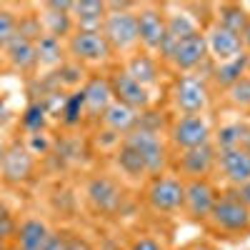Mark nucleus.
Listing matches in <instances>:
<instances>
[{
    "label": "nucleus",
    "mask_w": 250,
    "mask_h": 250,
    "mask_svg": "<svg viewBox=\"0 0 250 250\" xmlns=\"http://www.w3.org/2000/svg\"><path fill=\"white\" fill-rule=\"evenodd\" d=\"M210 228L225 238H243L250 233V210L240 203L235 190L218 193V200L213 205V213L208 218Z\"/></svg>",
    "instance_id": "1"
},
{
    "label": "nucleus",
    "mask_w": 250,
    "mask_h": 250,
    "mask_svg": "<svg viewBox=\"0 0 250 250\" xmlns=\"http://www.w3.org/2000/svg\"><path fill=\"white\" fill-rule=\"evenodd\" d=\"M100 33L105 35L108 45L113 48V55H128L130 58L133 53L140 50L135 10H108V18L103 23Z\"/></svg>",
    "instance_id": "2"
},
{
    "label": "nucleus",
    "mask_w": 250,
    "mask_h": 250,
    "mask_svg": "<svg viewBox=\"0 0 250 250\" xmlns=\"http://www.w3.org/2000/svg\"><path fill=\"white\" fill-rule=\"evenodd\" d=\"M123 143H128L140 155L150 178L165 173V168H168V148H165V143L155 128H143V125H138V128H133L123 138Z\"/></svg>",
    "instance_id": "3"
},
{
    "label": "nucleus",
    "mask_w": 250,
    "mask_h": 250,
    "mask_svg": "<svg viewBox=\"0 0 250 250\" xmlns=\"http://www.w3.org/2000/svg\"><path fill=\"white\" fill-rule=\"evenodd\" d=\"M65 53L78 65H105L115 58L100 30H75L65 40Z\"/></svg>",
    "instance_id": "4"
},
{
    "label": "nucleus",
    "mask_w": 250,
    "mask_h": 250,
    "mask_svg": "<svg viewBox=\"0 0 250 250\" xmlns=\"http://www.w3.org/2000/svg\"><path fill=\"white\" fill-rule=\"evenodd\" d=\"M170 100L180 115H205L208 105H210L208 80L200 75H178L170 88Z\"/></svg>",
    "instance_id": "5"
},
{
    "label": "nucleus",
    "mask_w": 250,
    "mask_h": 250,
    "mask_svg": "<svg viewBox=\"0 0 250 250\" xmlns=\"http://www.w3.org/2000/svg\"><path fill=\"white\" fill-rule=\"evenodd\" d=\"M183 198H185V180L170 173L150 178L148 188H145V203L150 205V210L160 215H173L183 210Z\"/></svg>",
    "instance_id": "6"
},
{
    "label": "nucleus",
    "mask_w": 250,
    "mask_h": 250,
    "mask_svg": "<svg viewBox=\"0 0 250 250\" xmlns=\"http://www.w3.org/2000/svg\"><path fill=\"white\" fill-rule=\"evenodd\" d=\"M138 15V38H140V50L150 53L158 58L160 45L165 40V5L158 3H140L135 10Z\"/></svg>",
    "instance_id": "7"
},
{
    "label": "nucleus",
    "mask_w": 250,
    "mask_h": 250,
    "mask_svg": "<svg viewBox=\"0 0 250 250\" xmlns=\"http://www.w3.org/2000/svg\"><path fill=\"white\" fill-rule=\"evenodd\" d=\"M168 138L173 148L183 153V150H193V148H200V145L213 143V130L205 115H180L178 120H173Z\"/></svg>",
    "instance_id": "8"
},
{
    "label": "nucleus",
    "mask_w": 250,
    "mask_h": 250,
    "mask_svg": "<svg viewBox=\"0 0 250 250\" xmlns=\"http://www.w3.org/2000/svg\"><path fill=\"white\" fill-rule=\"evenodd\" d=\"M108 83L113 90V103H120V105L130 108L135 113H145L150 108V103H153L150 90H145L125 68H113L108 73Z\"/></svg>",
    "instance_id": "9"
},
{
    "label": "nucleus",
    "mask_w": 250,
    "mask_h": 250,
    "mask_svg": "<svg viewBox=\"0 0 250 250\" xmlns=\"http://www.w3.org/2000/svg\"><path fill=\"white\" fill-rule=\"evenodd\" d=\"M218 200V188L210 183V178L200 180H185V198L183 210L193 223H208L213 213V205Z\"/></svg>",
    "instance_id": "10"
},
{
    "label": "nucleus",
    "mask_w": 250,
    "mask_h": 250,
    "mask_svg": "<svg viewBox=\"0 0 250 250\" xmlns=\"http://www.w3.org/2000/svg\"><path fill=\"white\" fill-rule=\"evenodd\" d=\"M205 60H208V45H205L203 30L178 40V43L173 45V50H170V55L165 58V62L173 65L180 75H193Z\"/></svg>",
    "instance_id": "11"
},
{
    "label": "nucleus",
    "mask_w": 250,
    "mask_h": 250,
    "mask_svg": "<svg viewBox=\"0 0 250 250\" xmlns=\"http://www.w3.org/2000/svg\"><path fill=\"white\" fill-rule=\"evenodd\" d=\"M88 200L93 205V210L100 215H115L118 210H123V203H125V193L118 180L108 178V175H95L90 178L88 188Z\"/></svg>",
    "instance_id": "12"
},
{
    "label": "nucleus",
    "mask_w": 250,
    "mask_h": 250,
    "mask_svg": "<svg viewBox=\"0 0 250 250\" xmlns=\"http://www.w3.org/2000/svg\"><path fill=\"white\" fill-rule=\"evenodd\" d=\"M175 165H178L180 180L208 178L218 168V148L213 143H208V145H200V148H193V150H183Z\"/></svg>",
    "instance_id": "13"
},
{
    "label": "nucleus",
    "mask_w": 250,
    "mask_h": 250,
    "mask_svg": "<svg viewBox=\"0 0 250 250\" xmlns=\"http://www.w3.org/2000/svg\"><path fill=\"white\" fill-rule=\"evenodd\" d=\"M203 35H205V45H208V58H213L215 65H220V62H230V60L245 55L240 35L223 28V25H218V23H210L203 30Z\"/></svg>",
    "instance_id": "14"
},
{
    "label": "nucleus",
    "mask_w": 250,
    "mask_h": 250,
    "mask_svg": "<svg viewBox=\"0 0 250 250\" xmlns=\"http://www.w3.org/2000/svg\"><path fill=\"white\" fill-rule=\"evenodd\" d=\"M73 3H43L40 5V25H43V33L62 40L70 38L75 33V23H73Z\"/></svg>",
    "instance_id": "15"
},
{
    "label": "nucleus",
    "mask_w": 250,
    "mask_h": 250,
    "mask_svg": "<svg viewBox=\"0 0 250 250\" xmlns=\"http://www.w3.org/2000/svg\"><path fill=\"white\" fill-rule=\"evenodd\" d=\"M223 178L233 188H240L250 183V155L243 148H230V150H218V168Z\"/></svg>",
    "instance_id": "16"
},
{
    "label": "nucleus",
    "mask_w": 250,
    "mask_h": 250,
    "mask_svg": "<svg viewBox=\"0 0 250 250\" xmlns=\"http://www.w3.org/2000/svg\"><path fill=\"white\" fill-rule=\"evenodd\" d=\"M0 165H3V178L8 183H25V180H30V175L35 170L33 153L28 148H23V145H18V143L5 150Z\"/></svg>",
    "instance_id": "17"
},
{
    "label": "nucleus",
    "mask_w": 250,
    "mask_h": 250,
    "mask_svg": "<svg viewBox=\"0 0 250 250\" xmlns=\"http://www.w3.org/2000/svg\"><path fill=\"white\" fill-rule=\"evenodd\" d=\"M5 60L10 62V68L18 73L30 75L38 68V50H35V40L25 38V35H15L10 43L5 45Z\"/></svg>",
    "instance_id": "18"
},
{
    "label": "nucleus",
    "mask_w": 250,
    "mask_h": 250,
    "mask_svg": "<svg viewBox=\"0 0 250 250\" xmlns=\"http://www.w3.org/2000/svg\"><path fill=\"white\" fill-rule=\"evenodd\" d=\"M83 95H85V115L100 118L113 103V90H110L108 75H93L83 85Z\"/></svg>",
    "instance_id": "19"
},
{
    "label": "nucleus",
    "mask_w": 250,
    "mask_h": 250,
    "mask_svg": "<svg viewBox=\"0 0 250 250\" xmlns=\"http://www.w3.org/2000/svg\"><path fill=\"white\" fill-rule=\"evenodd\" d=\"M125 70H128L145 90L155 88L158 83H160V62L150 53H143V50L133 53L128 58V62H125Z\"/></svg>",
    "instance_id": "20"
},
{
    "label": "nucleus",
    "mask_w": 250,
    "mask_h": 250,
    "mask_svg": "<svg viewBox=\"0 0 250 250\" xmlns=\"http://www.w3.org/2000/svg\"><path fill=\"white\" fill-rule=\"evenodd\" d=\"M70 15L75 30H100L108 18V5L103 0H78L73 3Z\"/></svg>",
    "instance_id": "21"
},
{
    "label": "nucleus",
    "mask_w": 250,
    "mask_h": 250,
    "mask_svg": "<svg viewBox=\"0 0 250 250\" xmlns=\"http://www.w3.org/2000/svg\"><path fill=\"white\" fill-rule=\"evenodd\" d=\"M138 118H140V113L120 105V103H110V108L100 115V123L105 125V130L125 138L133 128H138Z\"/></svg>",
    "instance_id": "22"
},
{
    "label": "nucleus",
    "mask_w": 250,
    "mask_h": 250,
    "mask_svg": "<svg viewBox=\"0 0 250 250\" xmlns=\"http://www.w3.org/2000/svg\"><path fill=\"white\" fill-rule=\"evenodd\" d=\"M50 233V228L40 218H25L23 223H18L15 233V245L20 250H43V243Z\"/></svg>",
    "instance_id": "23"
},
{
    "label": "nucleus",
    "mask_w": 250,
    "mask_h": 250,
    "mask_svg": "<svg viewBox=\"0 0 250 250\" xmlns=\"http://www.w3.org/2000/svg\"><path fill=\"white\" fill-rule=\"evenodd\" d=\"M248 65H250L248 55H240L230 62H220V65L213 68V83L223 90H230L238 80H243L248 75Z\"/></svg>",
    "instance_id": "24"
},
{
    "label": "nucleus",
    "mask_w": 250,
    "mask_h": 250,
    "mask_svg": "<svg viewBox=\"0 0 250 250\" xmlns=\"http://www.w3.org/2000/svg\"><path fill=\"white\" fill-rule=\"evenodd\" d=\"M248 20H250V15H248L245 5H240V3H223V5L215 8L213 23H218V25H223V28H228V30H233V33L240 35L243 28L248 25Z\"/></svg>",
    "instance_id": "25"
},
{
    "label": "nucleus",
    "mask_w": 250,
    "mask_h": 250,
    "mask_svg": "<svg viewBox=\"0 0 250 250\" xmlns=\"http://www.w3.org/2000/svg\"><path fill=\"white\" fill-rule=\"evenodd\" d=\"M35 50H38V65H45V68L62 65V55H65V45H62V40L43 33L35 40Z\"/></svg>",
    "instance_id": "26"
},
{
    "label": "nucleus",
    "mask_w": 250,
    "mask_h": 250,
    "mask_svg": "<svg viewBox=\"0 0 250 250\" xmlns=\"http://www.w3.org/2000/svg\"><path fill=\"white\" fill-rule=\"evenodd\" d=\"M115 165L120 168L123 175H128V178H133V180H140V178L148 175V170H145V163L140 160V155L130 148L128 143H123V140H120V145L115 148Z\"/></svg>",
    "instance_id": "27"
},
{
    "label": "nucleus",
    "mask_w": 250,
    "mask_h": 250,
    "mask_svg": "<svg viewBox=\"0 0 250 250\" xmlns=\"http://www.w3.org/2000/svg\"><path fill=\"white\" fill-rule=\"evenodd\" d=\"M250 125L248 123H228V125H220V130L213 135L215 138V148L218 150H230V148H240L243 138L248 135Z\"/></svg>",
    "instance_id": "28"
},
{
    "label": "nucleus",
    "mask_w": 250,
    "mask_h": 250,
    "mask_svg": "<svg viewBox=\"0 0 250 250\" xmlns=\"http://www.w3.org/2000/svg\"><path fill=\"white\" fill-rule=\"evenodd\" d=\"M83 115H85V95H83V88H78L70 95H65V100H62L60 120H62V125L73 128V125H80Z\"/></svg>",
    "instance_id": "29"
},
{
    "label": "nucleus",
    "mask_w": 250,
    "mask_h": 250,
    "mask_svg": "<svg viewBox=\"0 0 250 250\" xmlns=\"http://www.w3.org/2000/svg\"><path fill=\"white\" fill-rule=\"evenodd\" d=\"M228 100H230V105L248 113L250 110V75H245L243 80H238L235 85L228 90Z\"/></svg>",
    "instance_id": "30"
},
{
    "label": "nucleus",
    "mask_w": 250,
    "mask_h": 250,
    "mask_svg": "<svg viewBox=\"0 0 250 250\" xmlns=\"http://www.w3.org/2000/svg\"><path fill=\"white\" fill-rule=\"evenodd\" d=\"M18 35V15L10 8H0V50Z\"/></svg>",
    "instance_id": "31"
},
{
    "label": "nucleus",
    "mask_w": 250,
    "mask_h": 250,
    "mask_svg": "<svg viewBox=\"0 0 250 250\" xmlns=\"http://www.w3.org/2000/svg\"><path fill=\"white\" fill-rule=\"evenodd\" d=\"M45 105H40V103H33V105H28L25 115H23V128L28 133H40L43 130V125H45Z\"/></svg>",
    "instance_id": "32"
},
{
    "label": "nucleus",
    "mask_w": 250,
    "mask_h": 250,
    "mask_svg": "<svg viewBox=\"0 0 250 250\" xmlns=\"http://www.w3.org/2000/svg\"><path fill=\"white\" fill-rule=\"evenodd\" d=\"M128 250H165V245L155 235H138L130 240Z\"/></svg>",
    "instance_id": "33"
},
{
    "label": "nucleus",
    "mask_w": 250,
    "mask_h": 250,
    "mask_svg": "<svg viewBox=\"0 0 250 250\" xmlns=\"http://www.w3.org/2000/svg\"><path fill=\"white\" fill-rule=\"evenodd\" d=\"M68 238L70 233H62V230H50L45 243H43V250H68Z\"/></svg>",
    "instance_id": "34"
},
{
    "label": "nucleus",
    "mask_w": 250,
    "mask_h": 250,
    "mask_svg": "<svg viewBox=\"0 0 250 250\" xmlns=\"http://www.w3.org/2000/svg\"><path fill=\"white\" fill-rule=\"evenodd\" d=\"M15 233H18V223H15V218L10 215V213H3L0 215V240H10V238H15Z\"/></svg>",
    "instance_id": "35"
},
{
    "label": "nucleus",
    "mask_w": 250,
    "mask_h": 250,
    "mask_svg": "<svg viewBox=\"0 0 250 250\" xmlns=\"http://www.w3.org/2000/svg\"><path fill=\"white\" fill-rule=\"evenodd\" d=\"M68 250H95L85 238H80V235H73L70 233V238H68Z\"/></svg>",
    "instance_id": "36"
},
{
    "label": "nucleus",
    "mask_w": 250,
    "mask_h": 250,
    "mask_svg": "<svg viewBox=\"0 0 250 250\" xmlns=\"http://www.w3.org/2000/svg\"><path fill=\"white\" fill-rule=\"evenodd\" d=\"M233 190H235V195L240 198V203L250 210V183H245V185H240V188H233Z\"/></svg>",
    "instance_id": "37"
},
{
    "label": "nucleus",
    "mask_w": 250,
    "mask_h": 250,
    "mask_svg": "<svg viewBox=\"0 0 250 250\" xmlns=\"http://www.w3.org/2000/svg\"><path fill=\"white\" fill-rule=\"evenodd\" d=\"M240 43H243V53L250 58V20H248V25H245L243 33H240Z\"/></svg>",
    "instance_id": "38"
},
{
    "label": "nucleus",
    "mask_w": 250,
    "mask_h": 250,
    "mask_svg": "<svg viewBox=\"0 0 250 250\" xmlns=\"http://www.w3.org/2000/svg\"><path fill=\"white\" fill-rule=\"evenodd\" d=\"M188 248L190 250H218L213 243H208V240H193V243H188Z\"/></svg>",
    "instance_id": "39"
},
{
    "label": "nucleus",
    "mask_w": 250,
    "mask_h": 250,
    "mask_svg": "<svg viewBox=\"0 0 250 250\" xmlns=\"http://www.w3.org/2000/svg\"><path fill=\"white\" fill-rule=\"evenodd\" d=\"M8 248H10V245H8L5 240H0V250H8Z\"/></svg>",
    "instance_id": "40"
},
{
    "label": "nucleus",
    "mask_w": 250,
    "mask_h": 250,
    "mask_svg": "<svg viewBox=\"0 0 250 250\" xmlns=\"http://www.w3.org/2000/svg\"><path fill=\"white\" fill-rule=\"evenodd\" d=\"M3 155H5V148H3V143H0V160H3Z\"/></svg>",
    "instance_id": "41"
},
{
    "label": "nucleus",
    "mask_w": 250,
    "mask_h": 250,
    "mask_svg": "<svg viewBox=\"0 0 250 250\" xmlns=\"http://www.w3.org/2000/svg\"><path fill=\"white\" fill-rule=\"evenodd\" d=\"M3 113H5V105H3V100H0V118H3Z\"/></svg>",
    "instance_id": "42"
},
{
    "label": "nucleus",
    "mask_w": 250,
    "mask_h": 250,
    "mask_svg": "<svg viewBox=\"0 0 250 250\" xmlns=\"http://www.w3.org/2000/svg\"><path fill=\"white\" fill-rule=\"evenodd\" d=\"M175 250H190V248H188V245H183V248H175Z\"/></svg>",
    "instance_id": "43"
},
{
    "label": "nucleus",
    "mask_w": 250,
    "mask_h": 250,
    "mask_svg": "<svg viewBox=\"0 0 250 250\" xmlns=\"http://www.w3.org/2000/svg\"><path fill=\"white\" fill-rule=\"evenodd\" d=\"M8 250H20V248H18V245H10V248H8Z\"/></svg>",
    "instance_id": "44"
}]
</instances>
